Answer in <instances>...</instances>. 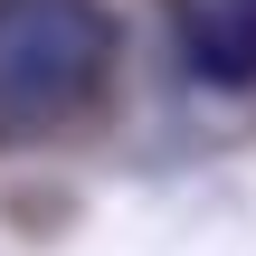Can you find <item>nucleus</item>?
Returning <instances> with one entry per match:
<instances>
[{
	"mask_svg": "<svg viewBox=\"0 0 256 256\" xmlns=\"http://www.w3.org/2000/svg\"><path fill=\"white\" fill-rule=\"evenodd\" d=\"M114 48L124 28L104 0H0V133H38L76 114L104 86Z\"/></svg>",
	"mask_w": 256,
	"mask_h": 256,
	"instance_id": "1",
	"label": "nucleus"
},
{
	"mask_svg": "<svg viewBox=\"0 0 256 256\" xmlns=\"http://www.w3.org/2000/svg\"><path fill=\"white\" fill-rule=\"evenodd\" d=\"M180 66L200 86H256V0H180Z\"/></svg>",
	"mask_w": 256,
	"mask_h": 256,
	"instance_id": "2",
	"label": "nucleus"
}]
</instances>
